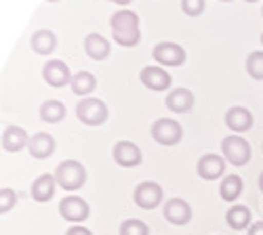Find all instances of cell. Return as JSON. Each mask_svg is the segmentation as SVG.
I'll use <instances>...</instances> for the list:
<instances>
[{
    "instance_id": "cell-1",
    "label": "cell",
    "mask_w": 263,
    "mask_h": 235,
    "mask_svg": "<svg viewBox=\"0 0 263 235\" xmlns=\"http://www.w3.org/2000/svg\"><path fill=\"white\" fill-rule=\"evenodd\" d=\"M112 34L120 47H135L139 42V17L133 11H118L112 15Z\"/></svg>"
},
{
    "instance_id": "cell-2",
    "label": "cell",
    "mask_w": 263,
    "mask_h": 235,
    "mask_svg": "<svg viewBox=\"0 0 263 235\" xmlns=\"http://www.w3.org/2000/svg\"><path fill=\"white\" fill-rule=\"evenodd\" d=\"M55 181L59 187H63L65 191H76L84 185L86 181V170L80 162L76 160H65L57 166V173H55Z\"/></svg>"
},
{
    "instance_id": "cell-3",
    "label": "cell",
    "mask_w": 263,
    "mask_h": 235,
    "mask_svg": "<svg viewBox=\"0 0 263 235\" xmlns=\"http://www.w3.org/2000/svg\"><path fill=\"white\" fill-rule=\"evenodd\" d=\"M221 152H223V158L234 166H245L251 160V145L240 135L226 137L221 143Z\"/></svg>"
},
{
    "instance_id": "cell-4",
    "label": "cell",
    "mask_w": 263,
    "mask_h": 235,
    "mask_svg": "<svg viewBox=\"0 0 263 235\" xmlns=\"http://www.w3.org/2000/svg\"><path fill=\"white\" fill-rule=\"evenodd\" d=\"M76 116L86 126H99L107 120V108L99 99H82L76 108Z\"/></svg>"
},
{
    "instance_id": "cell-5",
    "label": "cell",
    "mask_w": 263,
    "mask_h": 235,
    "mask_svg": "<svg viewBox=\"0 0 263 235\" xmlns=\"http://www.w3.org/2000/svg\"><path fill=\"white\" fill-rule=\"evenodd\" d=\"M152 137H154V141H158L160 145H177L183 137V128L179 122L160 118L154 126H152Z\"/></svg>"
},
{
    "instance_id": "cell-6",
    "label": "cell",
    "mask_w": 263,
    "mask_h": 235,
    "mask_svg": "<svg viewBox=\"0 0 263 235\" xmlns=\"http://www.w3.org/2000/svg\"><path fill=\"white\" fill-rule=\"evenodd\" d=\"M152 57L160 66H166V68H177L181 63H185V51L179 45H175V42H160V45H156Z\"/></svg>"
},
{
    "instance_id": "cell-7",
    "label": "cell",
    "mask_w": 263,
    "mask_h": 235,
    "mask_svg": "<svg viewBox=\"0 0 263 235\" xmlns=\"http://www.w3.org/2000/svg\"><path fill=\"white\" fill-rule=\"evenodd\" d=\"M162 202V187L154 181L139 183L135 189V204L143 210H152Z\"/></svg>"
},
{
    "instance_id": "cell-8",
    "label": "cell",
    "mask_w": 263,
    "mask_h": 235,
    "mask_svg": "<svg viewBox=\"0 0 263 235\" xmlns=\"http://www.w3.org/2000/svg\"><path fill=\"white\" fill-rule=\"evenodd\" d=\"M59 215L70 223H82L89 217V204L78 196H68L59 204Z\"/></svg>"
},
{
    "instance_id": "cell-9",
    "label": "cell",
    "mask_w": 263,
    "mask_h": 235,
    "mask_svg": "<svg viewBox=\"0 0 263 235\" xmlns=\"http://www.w3.org/2000/svg\"><path fill=\"white\" fill-rule=\"evenodd\" d=\"M141 84L149 91H166L171 87V76L166 70L158 68V66H147L141 70L139 74Z\"/></svg>"
},
{
    "instance_id": "cell-10",
    "label": "cell",
    "mask_w": 263,
    "mask_h": 235,
    "mask_svg": "<svg viewBox=\"0 0 263 235\" xmlns=\"http://www.w3.org/2000/svg\"><path fill=\"white\" fill-rule=\"evenodd\" d=\"M164 219L173 225H187L192 221V208L185 200L173 198L164 204Z\"/></svg>"
},
{
    "instance_id": "cell-11",
    "label": "cell",
    "mask_w": 263,
    "mask_h": 235,
    "mask_svg": "<svg viewBox=\"0 0 263 235\" xmlns=\"http://www.w3.org/2000/svg\"><path fill=\"white\" fill-rule=\"evenodd\" d=\"M226 173V160L217 154H206L204 158H200L198 162V175L204 181H217L221 179Z\"/></svg>"
},
{
    "instance_id": "cell-12",
    "label": "cell",
    "mask_w": 263,
    "mask_h": 235,
    "mask_svg": "<svg viewBox=\"0 0 263 235\" xmlns=\"http://www.w3.org/2000/svg\"><path fill=\"white\" fill-rule=\"evenodd\" d=\"M114 160L124 166V168H133V166H139L141 164V149L135 145V143H130V141H120L116 143L114 147Z\"/></svg>"
},
{
    "instance_id": "cell-13",
    "label": "cell",
    "mask_w": 263,
    "mask_h": 235,
    "mask_svg": "<svg viewBox=\"0 0 263 235\" xmlns=\"http://www.w3.org/2000/svg\"><path fill=\"white\" fill-rule=\"evenodd\" d=\"M42 74H45V80L51 84V87L59 89V87H65V84L72 82V76H70V68L65 66L63 61L59 59H53L49 61L45 70H42Z\"/></svg>"
},
{
    "instance_id": "cell-14",
    "label": "cell",
    "mask_w": 263,
    "mask_h": 235,
    "mask_svg": "<svg viewBox=\"0 0 263 235\" xmlns=\"http://www.w3.org/2000/svg\"><path fill=\"white\" fill-rule=\"evenodd\" d=\"M226 126L234 133H247L253 128V114L247 108H230L226 114Z\"/></svg>"
},
{
    "instance_id": "cell-15",
    "label": "cell",
    "mask_w": 263,
    "mask_h": 235,
    "mask_svg": "<svg viewBox=\"0 0 263 235\" xmlns=\"http://www.w3.org/2000/svg\"><path fill=\"white\" fill-rule=\"evenodd\" d=\"M166 108L175 114H187L194 108V95L187 89H175L166 95Z\"/></svg>"
},
{
    "instance_id": "cell-16",
    "label": "cell",
    "mask_w": 263,
    "mask_h": 235,
    "mask_svg": "<svg viewBox=\"0 0 263 235\" xmlns=\"http://www.w3.org/2000/svg\"><path fill=\"white\" fill-rule=\"evenodd\" d=\"M26 145H30V139H28V133L24 131L21 126H9L5 135H3V147L7 152H21Z\"/></svg>"
},
{
    "instance_id": "cell-17",
    "label": "cell",
    "mask_w": 263,
    "mask_h": 235,
    "mask_svg": "<svg viewBox=\"0 0 263 235\" xmlns=\"http://www.w3.org/2000/svg\"><path fill=\"white\" fill-rule=\"evenodd\" d=\"M28 149H30V154H32L34 158H38V160L49 158V156L55 152V139H53L49 133H38V135H34V137L30 139Z\"/></svg>"
},
{
    "instance_id": "cell-18",
    "label": "cell",
    "mask_w": 263,
    "mask_h": 235,
    "mask_svg": "<svg viewBox=\"0 0 263 235\" xmlns=\"http://www.w3.org/2000/svg\"><path fill=\"white\" fill-rule=\"evenodd\" d=\"M84 51H86V55H89L91 59L103 61L109 55V42L103 36H99V34H89V36H86V40H84Z\"/></svg>"
},
{
    "instance_id": "cell-19",
    "label": "cell",
    "mask_w": 263,
    "mask_h": 235,
    "mask_svg": "<svg viewBox=\"0 0 263 235\" xmlns=\"http://www.w3.org/2000/svg\"><path fill=\"white\" fill-rule=\"evenodd\" d=\"M55 185H57L55 177H51V175H40V177L34 181V185H32V198H34L36 202H49V200L55 196Z\"/></svg>"
},
{
    "instance_id": "cell-20",
    "label": "cell",
    "mask_w": 263,
    "mask_h": 235,
    "mask_svg": "<svg viewBox=\"0 0 263 235\" xmlns=\"http://www.w3.org/2000/svg\"><path fill=\"white\" fill-rule=\"evenodd\" d=\"M55 47H57V38L49 30H40L32 36V49L38 55H51L55 51Z\"/></svg>"
},
{
    "instance_id": "cell-21",
    "label": "cell",
    "mask_w": 263,
    "mask_h": 235,
    "mask_svg": "<svg viewBox=\"0 0 263 235\" xmlns=\"http://www.w3.org/2000/svg\"><path fill=\"white\" fill-rule=\"evenodd\" d=\"M242 179H240L238 175H230L221 181V185H219V194H221V198L226 202H234L238 200L240 196H242Z\"/></svg>"
},
{
    "instance_id": "cell-22",
    "label": "cell",
    "mask_w": 263,
    "mask_h": 235,
    "mask_svg": "<svg viewBox=\"0 0 263 235\" xmlns=\"http://www.w3.org/2000/svg\"><path fill=\"white\" fill-rule=\"evenodd\" d=\"M226 221H228V225H230L232 229L242 231V229H247L249 223H251V210H249L247 206H234V208L228 210Z\"/></svg>"
},
{
    "instance_id": "cell-23",
    "label": "cell",
    "mask_w": 263,
    "mask_h": 235,
    "mask_svg": "<svg viewBox=\"0 0 263 235\" xmlns=\"http://www.w3.org/2000/svg\"><path fill=\"white\" fill-rule=\"evenodd\" d=\"M95 76L89 74V72H78L76 76H72V82H70V87L76 95H91L95 91Z\"/></svg>"
},
{
    "instance_id": "cell-24",
    "label": "cell",
    "mask_w": 263,
    "mask_h": 235,
    "mask_svg": "<svg viewBox=\"0 0 263 235\" xmlns=\"http://www.w3.org/2000/svg\"><path fill=\"white\" fill-rule=\"evenodd\" d=\"M40 118L49 122V124H57L65 118V108H63V103L61 101H47V103H42V108H40Z\"/></svg>"
},
{
    "instance_id": "cell-25",
    "label": "cell",
    "mask_w": 263,
    "mask_h": 235,
    "mask_svg": "<svg viewBox=\"0 0 263 235\" xmlns=\"http://www.w3.org/2000/svg\"><path fill=\"white\" fill-rule=\"evenodd\" d=\"M247 72L255 80H263V51H255L247 57Z\"/></svg>"
},
{
    "instance_id": "cell-26",
    "label": "cell",
    "mask_w": 263,
    "mask_h": 235,
    "mask_svg": "<svg viewBox=\"0 0 263 235\" xmlns=\"http://www.w3.org/2000/svg\"><path fill=\"white\" fill-rule=\"evenodd\" d=\"M120 235H149V229L139 219H128L120 225Z\"/></svg>"
},
{
    "instance_id": "cell-27",
    "label": "cell",
    "mask_w": 263,
    "mask_h": 235,
    "mask_svg": "<svg viewBox=\"0 0 263 235\" xmlns=\"http://www.w3.org/2000/svg\"><path fill=\"white\" fill-rule=\"evenodd\" d=\"M204 7H206L204 0H181V9H183V13L190 15V17L202 15V13H204Z\"/></svg>"
},
{
    "instance_id": "cell-28",
    "label": "cell",
    "mask_w": 263,
    "mask_h": 235,
    "mask_svg": "<svg viewBox=\"0 0 263 235\" xmlns=\"http://www.w3.org/2000/svg\"><path fill=\"white\" fill-rule=\"evenodd\" d=\"M17 204V196L13 189H0V215H7V212Z\"/></svg>"
},
{
    "instance_id": "cell-29",
    "label": "cell",
    "mask_w": 263,
    "mask_h": 235,
    "mask_svg": "<svg viewBox=\"0 0 263 235\" xmlns=\"http://www.w3.org/2000/svg\"><path fill=\"white\" fill-rule=\"evenodd\" d=\"M65 235H93V233L86 227H82V225H74V227L68 229V233H65Z\"/></svg>"
},
{
    "instance_id": "cell-30",
    "label": "cell",
    "mask_w": 263,
    "mask_h": 235,
    "mask_svg": "<svg viewBox=\"0 0 263 235\" xmlns=\"http://www.w3.org/2000/svg\"><path fill=\"white\" fill-rule=\"evenodd\" d=\"M247 235H263V221H259V223L251 225V229H249V233H247Z\"/></svg>"
},
{
    "instance_id": "cell-31",
    "label": "cell",
    "mask_w": 263,
    "mask_h": 235,
    "mask_svg": "<svg viewBox=\"0 0 263 235\" xmlns=\"http://www.w3.org/2000/svg\"><path fill=\"white\" fill-rule=\"evenodd\" d=\"M112 3H116V5H128L130 0H112Z\"/></svg>"
},
{
    "instance_id": "cell-32",
    "label": "cell",
    "mask_w": 263,
    "mask_h": 235,
    "mask_svg": "<svg viewBox=\"0 0 263 235\" xmlns=\"http://www.w3.org/2000/svg\"><path fill=\"white\" fill-rule=\"evenodd\" d=\"M259 189L263 191V173H261V177H259Z\"/></svg>"
},
{
    "instance_id": "cell-33",
    "label": "cell",
    "mask_w": 263,
    "mask_h": 235,
    "mask_svg": "<svg viewBox=\"0 0 263 235\" xmlns=\"http://www.w3.org/2000/svg\"><path fill=\"white\" fill-rule=\"evenodd\" d=\"M247 3H257V0H247Z\"/></svg>"
},
{
    "instance_id": "cell-34",
    "label": "cell",
    "mask_w": 263,
    "mask_h": 235,
    "mask_svg": "<svg viewBox=\"0 0 263 235\" xmlns=\"http://www.w3.org/2000/svg\"><path fill=\"white\" fill-rule=\"evenodd\" d=\"M261 45H263V34H261Z\"/></svg>"
},
{
    "instance_id": "cell-35",
    "label": "cell",
    "mask_w": 263,
    "mask_h": 235,
    "mask_svg": "<svg viewBox=\"0 0 263 235\" xmlns=\"http://www.w3.org/2000/svg\"><path fill=\"white\" fill-rule=\"evenodd\" d=\"M221 3H230V0H221Z\"/></svg>"
},
{
    "instance_id": "cell-36",
    "label": "cell",
    "mask_w": 263,
    "mask_h": 235,
    "mask_svg": "<svg viewBox=\"0 0 263 235\" xmlns=\"http://www.w3.org/2000/svg\"><path fill=\"white\" fill-rule=\"evenodd\" d=\"M49 3H55V0H49Z\"/></svg>"
},
{
    "instance_id": "cell-37",
    "label": "cell",
    "mask_w": 263,
    "mask_h": 235,
    "mask_svg": "<svg viewBox=\"0 0 263 235\" xmlns=\"http://www.w3.org/2000/svg\"><path fill=\"white\" fill-rule=\"evenodd\" d=\"M261 13H263V11H261Z\"/></svg>"
}]
</instances>
